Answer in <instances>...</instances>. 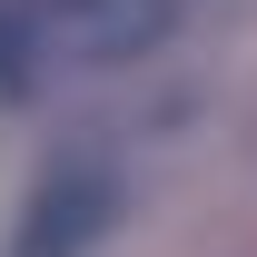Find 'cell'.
I'll use <instances>...</instances> for the list:
<instances>
[{
  "instance_id": "obj_2",
  "label": "cell",
  "mask_w": 257,
  "mask_h": 257,
  "mask_svg": "<svg viewBox=\"0 0 257 257\" xmlns=\"http://www.w3.org/2000/svg\"><path fill=\"white\" fill-rule=\"evenodd\" d=\"M109 218H119L109 168L69 159V168H50V178L30 188V208H20V227H10V257H89L99 237H109Z\"/></svg>"
},
{
  "instance_id": "obj_3",
  "label": "cell",
  "mask_w": 257,
  "mask_h": 257,
  "mask_svg": "<svg viewBox=\"0 0 257 257\" xmlns=\"http://www.w3.org/2000/svg\"><path fill=\"white\" fill-rule=\"evenodd\" d=\"M40 69V50H30V20H20V0H0V89H20Z\"/></svg>"
},
{
  "instance_id": "obj_1",
  "label": "cell",
  "mask_w": 257,
  "mask_h": 257,
  "mask_svg": "<svg viewBox=\"0 0 257 257\" xmlns=\"http://www.w3.org/2000/svg\"><path fill=\"white\" fill-rule=\"evenodd\" d=\"M30 20V50L60 69H119L149 60L168 30H178V0H20Z\"/></svg>"
}]
</instances>
